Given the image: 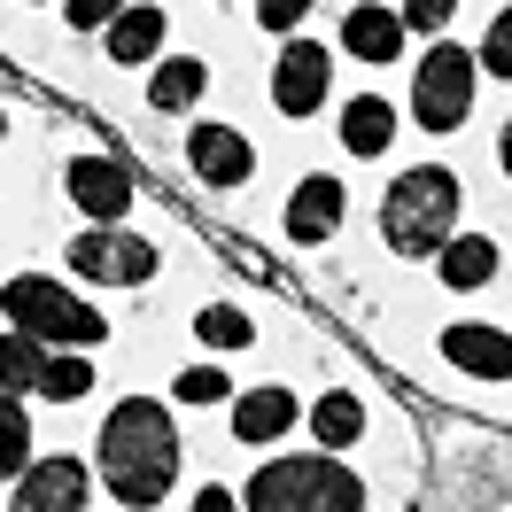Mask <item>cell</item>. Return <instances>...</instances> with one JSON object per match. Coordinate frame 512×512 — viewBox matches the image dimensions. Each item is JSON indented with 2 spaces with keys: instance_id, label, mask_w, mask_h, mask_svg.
I'll use <instances>...</instances> for the list:
<instances>
[{
  "instance_id": "6da1fadb",
  "label": "cell",
  "mask_w": 512,
  "mask_h": 512,
  "mask_svg": "<svg viewBox=\"0 0 512 512\" xmlns=\"http://www.w3.org/2000/svg\"><path fill=\"white\" fill-rule=\"evenodd\" d=\"M101 481L125 505H163L179 481V427L156 396H125L101 419Z\"/></svg>"
},
{
  "instance_id": "7a4b0ae2",
  "label": "cell",
  "mask_w": 512,
  "mask_h": 512,
  "mask_svg": "<svg viewBox=\"0 0 512 512\" xmlns=\"http://www.w3.org/2000/svg\"><path fill=\"white\" fill-rule=\"evenodd\" d=\"M381 233L396 256H435L458 233V179H450L443 163H419V171H404L396 187H388L381 202Z\"/></svg>"
},
{
  "instance_id": "3957f363",
  "label": "cell",
  "mask_w": 512,
  "mask_h": 512,
  "mask_svg": "<svg viewBox=\"0 0 512 512\" xmlns=\"http://www.w3.org/2000/svg\"><path fill=\"white\" fill-rule=\"evenodd\" d=\"M0 311H8L16 334H32L47 350H94V342H109V319L94 303H78L63 280H39V272H16L0 288Z\"/></svg>"
},
{
  "instance_id": "277c9868",
  "label": "cell",
  "mask_w": 512,
  "mask_h": 512,
  "mask_svg": "<svg viewBox=\"0 0 512 512\" xmlns=\"http://www.w3.org/2000/svg\"><path fill=\"white\" fill-rule=\"evenodd\" d=\"M249 505H256V512H350V505H365V481H357L334 450H311V458H272V466H256Z\"/></svg>"
},
{
  "instance_id": "5b68a950",
  "label": "cell",
  "mask_w": 512,
  "mask_h": 512,
  "mask_svg": "<svg viewBox=\"0 0 512 512\" xmlns=\"http://www.w3.org/2000/svg\"><path fill=\"white\" fill-rule=\"evenodd\" d=\"M474 86H481V70L466 47H427L419 55V78H412V117L427 132H458L466 117H474Z\"/></svg>"
},
{
  "instance_id": "8992f818",
  "label": "cell",
  "mask_w": 512,
  "mask_h": 512,
  "mask_svg": "<svg viewBox=\"0 0 512 512\" xmlns=\"http://www.w3.org/2000/svg\"><path fill=\"white\" fill-rule=\"evenodd\" d=\"M326 78H334V55L311 47V39H288L280 63H272V109H280V117H311L326 101Z\"/></svg>"
},
{
  "instance_id": "52a82bcc",
  "label": "cell",
  "mask_w": 512,
  "mask_h": 512,
  "mask_svg": "<svg viewBox=\"0 0 512 512\" xmlns=\"http://www.w3.org/2000/svg\"><path fill=\"white\" fill-rule=\"evenodd\" d=\"M16 505L24 512H78L86 505V497H94V474H86V466H78V458H24V466H16Z\"/></svg>"
},
{
  "instance_id": "ba28073f",
  "label": "cell",
  "mask_w": 512,
  "mask_h": 512,
  "mask_svg": "<svg viewBox=\"0 0 512 512\" xmlns=\"http://www.w3.org/2000/svg\"><path fill=\"white\" fill-rule=\"evenodd\" d=\"M70 202H78V218H94V225L125 218L132 210V171L109 163V156H78L70 163Z\"/></svg>"
},
{
  "instance_id": "9c48e42d",
  "label": "cell",
  "mask_w": 512,
  "mask_h": 512,
  "mask_svg": "<svg viewBox=\"0 0 512 512\" xmlns=\"http://www.w3.org/2000/svg\"><path fill=\"white\" fill-rule=\"evenodd\" d=\"M187 163H194V179H210V187H241V179L256 171V148L233 125H194Z\"/></svg>"
},
{
  "instance_id": "30bf717a",
  "label": "cell",
  "mask_w": 512,
  "mask_h": 512,
  "mask_svg": "<svg viewBox=\"0 0 512 512\" xmlns=\"http://www.w3.org/2000/svg\"><path fill=\"white\" fill-rule=\"evenodd\" d=\"M342 210H350L342 179H334V171H311V179L288 194V210H280V218H288V241H326V233L342 225Z\"/></svg>"
},
{
  "instance_id": "8fae6325",
  "label": "cell",
  "mask_w": 512,
  "mask_h": 512,
  "mask_svg": "<svg viewBox=\"0 0 512 512\" xmlns=\"http://www.w3.org/2000/svg\"><path fill=\"white\" fill-rule=\"evenodd\" d=\"M342 47H350L357 63H396V55H404V16L365 0V8H350V16H342Z\"/></svg>"
},
{
  "instance_id": "7c38bea8",
  "label": "cell",
  "mask_w": 512,
  "mask_h": 512,
  "mask_svg": "<svg viewBox=\"0 0 512 512\" xmlns=\"http://www.w3.org/2000/svg\"><path fill=\"white\" fill-rule=\"evenodd\" d=\"M225 404H233V435H241V443H280L295 427L288 388H249V396H225Z\"/></svg>"
},
{
  "instance_id": "4fadbf2b",
  "label": "cell",
  "mask_w": 512,
  "mask_h": 512,
  "mask_svg": "<svg viewBox=\"0 0 512 512\" xmlns=\"http://www.w3.org/2000/svg\"><path fill=\"white\" fill-rule=\"evenodd\" d=\"M101 32H109V55H117V63H156V55H163V32H171V16H163V8H132V0H125V8H117Z\"/></svg>"
},
{
  "instance_id": "5bb4252c",
  "label": "cell",
  "mask_w": 512,
  "mask_h": 512,
  "mask_svg": "<svg viewBox=\"0 0 512 512\" xmlns=\"http://www.w3.org/2000/svg\"><path fill=\"white\" fill-rule=\"evenodd\" d=\"M443 357L458 365V373H474V381H505V373H512V350H505L497 326H450Z\"/></svg>"
},
{
  "instance_id": "9a60e30c",
  "label": "cell",
  "mask_w": 512,
  "mask_h": 512,
  "mask_svg": "<svg viewBox=\"0 0 512 512\" xmlns=\"http://www.w3.org/2000/svg\"><path fill=\"white\" fill-rule=\"evenodd\" d=\"M435 256H443V288H458V295L497 280V241H481V233H450Z\"/></svg>"
},
{
  "instance_id": "2e32d148",
  "label": "cell",
  "mask_w": 512,
  "mask_h": 512,
  "mask_svg": "<svg viewBox=\"0 0 512 512\" xmlns=\"http://www.w3.org/2000/svg\"><path fill=\"white\" fill-rule=\"evenodd\" d=\"M388 140H396V109L381 94H350L342 109V148L350 156H388Z\"/></svg>"
},
{
  "instance_id": "e0dca14e",
  "label": "cell",
  "mask_w": 512,
  "mask_h": 512,
  "mask_svg": "<svg viewBox=\"0 0 512 512\" xmlns=\"http://www.w3.org/2000/svg\"><path fill=\"white\" fill-rule=\"evenodd\" d=\"M32 396H47V404H78V396H94V357H86V350H47V357H39Z\"/></svg>"
},
{
  "instance_id": "ac0fdd59",
  "label": "cell",
  "mask_w": 512,
  "mask_h": 512,
  "mask_svg": "<svg viewBox=\"0 0 512 512\" xmlns=\"http://www.w3.org/2000/svg\"><path fill=\"white\" fill-rule=\"evenodd\" d=\"M202 86H210V63L171 55V63H156V78H148V101H156V109H194V101H202Z\"/></svg>"
},
{
  "instance_id": "d6986e66",
  "label": "cell",
  "mask_w": 512,
  "mask_h": 512,
  "mask_svg": "<svg viewBox=\"0 0 512 512\" xmlns=\"http://www.w3.org/2000/svg\"><path fill=\"white\" fill-rule=\"evenodd\" d=\"M311 427H319V443H326V450H350L357 435H365V404H357L350 388H334V396H319Z\"/></svg>"
},
{
  "instance_id": "ffe728a7",
  "label": "cell",
  "mask_w": 512,
  "mask_h": 512,
  "mask_svg": "<svg viewBox=\"0 0 512 512\" xmlns=\"http://www.w3.org/2000/svg\"><path fill=\"white\" fill-rule=\"evenodd\" d=\"M39 357H47V342H32V334H0V388L8 396H32V381H39Z\"/></svg>"
},
{
  "instance_id": "44dd1931",
  "label": "cell",
  "mask_w": 512,
  "mask_h": 512,
  "mask_svg": "<svg viewBox=\"0 0 512 512\" xmlns=\"http://www.w3.org/2000/svg\"><path fill=\"white\" fill-rule=\"evenodd\" d=\"M109 280H117V288H148V280H156V249H148L140 233H109Z\"/></svg>"
},
{
  "instance_id": "7402d4cb",
  "label": "cell",
  "mask_w": 512,
  "mask_h": 512,
  "mask_svg": "<svg viewBox=\"0 0 512 512\" xmlns=\"http://www.w3.org/2000/svg\"><path fill=\"white\" fill-rule=\"evenodd\" d=\"M194 334H202L210 350H249V342H256L249 311H233V303H210V311H194Z\"/></svg>"
},
{
  "instance_id": "603a6c76",
  "label": "cell",
  "mask_w": 512,
  "mask_h": 512,
  "mask_svg": "<svg viewBox=\"0 0 512 512\" xmlns=\"http://www.w3.org/2000/svg\"><path fill=\"white\" fill-rule=\"evenodd\" d=\"M24 458H32V412H24V404L0 388V481L16 474Z\"/></svg>"
},
{
  "instance_id": "cb8c5ba5",
  "label": "cell",
  "mask_w": 512,
  "mask_h": 512,
  "mask_svg": "<svg viewBox=\"0 0 512 512\" xmlns=\"http://www.w3.org/2000/svg\"><path fill=\"white\" fill-rule=\"evenodd\" d=\"M70 272H78V280H109V225H94V233L70 241Z\"/></svg>"
},
{
  "instance_id": "d4e9b609",
  "label": "cell",
  "mask_w": 512,
  "mask_h": 512,
  "mask_svg": "<svg viewBox=\"0 0 512 512\" xmlns=\"http://www.w3.org/2000/svg\"><path fill=\"white\" fill-rule=\"evenodd\" d=\"M171 396H179V404H225V373L218 365H194V373L171 381Z\"/></svg>"
},
{
  "instance_id": "484cf974",
  "label": "cell",
  "mask_w": 512,
  "mask_h": 512,
  "mask_svg": "<svg viewBox=\"0 0 512 512\" xmlns=\"http://www.w3.org/2000/svg\"><path fill=\"white\" fill-rule=\"evenodd\" d=\"M481 70H489V78H512V16L489 24V39H481Z\"/></svg>"
},
{
  "instance_id": "4316f807",
  "label": "cell",
  "mask_w": 512,
  "mask_h": 512,
  "mask_svg": "<svg viewBox=\"0 0 512 512\" xmlns=\"http://www.w3.org/2000/svg\"><path fill=\"white\" fill-rule=\"evenodd\" d=\"M303 16H311V0H256V24H264V32H280V39H288Z\"/></svg>"
},
{
  "instance_id": "83f0119b",
  "label": "cell",
  "mask_w": 512,
  "mask_h": 512,
  "mask_svg": "<svg viewBox=\"0 0 512 512\" xmlns=\"http://www.w3.org/2000/svg\"><path fill=\"white\" fill-rule=\"evenodd\" d=\"M458 0H404V32H443Z\"/></svg>"
},
{
  "instance_id": "f1b7e54d",
  "label": "cell",
  "mask_w": 512,
  "mask_h": 512,
  "mask_svg": "<svg viewBox=\"0 0 512 512\" xmlns=\"http://www.w3.org/2000/svg\"><path fill=\"white\" fill-rule=\"evenodd\" d=\"M117 8H125V0H70V32H101Z\"/></svg>"
}]
</instances>
